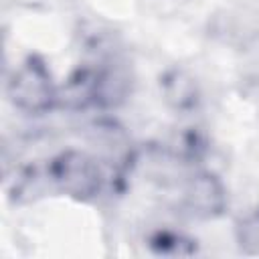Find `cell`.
<instances>
[{
    "label": "cell",
    "mask_w": 259,
    "mask_h": 259,
    "mask_svg": "<svg viewBox=\"0 0 259 259\" xmlns=\"http://www.w3.org/2000/svg\"><path fill=\"white\" fill-rule=\"evenodd\" d=\"M237 237H239V245L243 251L251 255H259V214L245 219L239 225Z\"/></svg>",
    "instance_id": "52a82bcc"
},
{
    "label": "cell",
    "mask_w": 259,
    "mask_h": 259,
    "mask_svg": "<svg viewBox=\"0 0 259 259\" xmlns=\"http://www.w3.org/2000/svg\"><path fill=\"white\" fill-rule=\"evenodd\" d=\"M57 91L59 89L53 83L47 63L36 55L26 57V61L12 73L6 87L10 103L16 109L32 115L53 109L57 105Z\"/></svg>",
    "instance_id": "6da1fadb"
},
{
    "label": "cell",
    "mask_w": 259,
    "mask_h": 259,
    "mask_svg": "<svg viewBox=\"0 0 259 259\" xmlns=\"http://www.w3.org/2000/svg\"><path fill=\"white\" fill-rule=\"evenodd\" d=\"M194 241L172 231H160L152 237L150 247L162 255H190L194 253Z\"/></svg>",
    "instance_id": "8992f818"
},
{
    "label": "cell",
    "mask_w": 259,
    "mask_h": 259,
    "mask_svg": "<svg viewBox=\"0 0 259 259\" xmlns=\"http://www.w3.org/2000/svg\"><path fill=\"white\" fill-rule=\"evenodd\" d=\"M184 204L200 219L221 217L227 208V190L221 178L210 172L192 174L184 186Z\"/></svg>",
    "instance_id": "3957f363"
},
{
    "label": "cell",
    "mask_w": 259,
    "mask_h": 259,
    "mask_svg": "<svg viewBox=\"0 0 259 259\" xmlns=\"http://www.w3.org/2000/svg\"><path fill=\"white\" fill-rule=\"evenodd\" d=\"M95 89L97 71H79L57 91V105L67 109H83L89 103H95Z\"/></svg>",
    "instance_id": "277c9868"
},
{
    "label": "cell",
    "mask_w": 259,
    "mask_h": 259,
    "mask_svg": "<svg viewBox=\"0 0 259 259\" xmlns=\"http://www.w3.org/2000/svg\"><path fill=\"white\" fill-rule=\"evenodd\" d=\"M49 176L61 192L79 200L93 198L101 188V170L97 160L79 150L59 154L49 166Z\"/></svg>",
    "instance_id": "7a4b0ae2"
},
{
    "label": "cell",
    "mask_w": 259,
    "mask_h": 259,
    "mask_svg": "<svg viewBox=\"0 0 259 259\" xmlns=\"http://www.w3.org/2000/svg\"><path fill=\"white\" fill-rule=\"evenodd\" d=\"M162 91H164L166 101L174 109H180V111L194 107V103L198 99L194 79L190 75H186L184 71H180V69H172L164 75Z\"/></svg>",
    "instance_id": "5b68a950"
}]
</instances>
